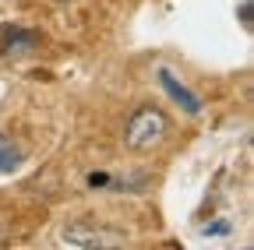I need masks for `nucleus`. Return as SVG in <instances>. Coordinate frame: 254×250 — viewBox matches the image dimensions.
Wrapping results in <instances>:
<instances>
[{
	"mask_svg": "<svg viewBox=\"0 0 254 250\" xmlns=\"http://www.w3.org/2000/svg\"><path fill=\"white\" fill-rule=\"evenodd\" d=\"M57 4H71V0H57Z\"/></svg>",
	"mask_w": 254,
	"mask_h": 250,
	"instance_id": "7",
	"label": "nucleus"
},
{
	"mask_svg": "<svg viewBox=\"0 0 254 250\" xmlns=\"http://www.w3.org/2000/svg\"><path fill=\"white\" fill-rule=\"evenodd\" d=\"M240 21H244V28H251V0L240 4Z\"/></svg>",
	"mask_w": 254,
	"mask_h": 250,
	"instance_id": "6",
	"label": "nucleus"
},
{
	"mask_svg": "<svg viewBox=\"0 0 254 250\" xmlns=\"http://www.w3.org/2000/svg\"><path fill=\"white\" fill-rule=\"evenodd\" d=\"M60 243L78 247V250H103V247H117L124 243V233L103 226V222H92V218H71V222L60 226Z\"/></svg>",
	"mask_w": 254,
	"mask_h": 250,
	"instance_id": "2",
	"label": "nucleus"
},
{
	"mask_svg": "<svg viewBox=\"0 0 254 250\" xmlns=\"http://www.w3.org/2000/svg\"><path fill=\"white\" fill-rule=\"evenodd\" d=\"M39 46V36L21 25H4L0 28V56H25Z\"/></svg>",
	"mask_w": 254,
	"mask_h": 250,
	"instance_id": "3",
	"label": "nucleus"
},
{
	"mask_svg": "<svg viewBox=\"0 0 254 250\" xmlns=\"http://www.w3.org/2000/svg\"><path fill=\"white\" fill-rule=\"evenodd\" d=\"M170 138V116L159 106H138L124 123V145L131 151H155Z\"/></svg>",
	"mask_w": 254,
	"mask_h": 250,
	"instance_id": "1",
	"label": "nucleus"
},
{
	"mask_svg": "<svg viewBox=\"0 0 254 250\" xmlns=\"http://www.w3.org/2000/svg\"><path fill=\"white\" fill-rule=\"evenodd\" d=\"M25 162V151L11 141H0V173H14Z\"/></svg>",
	"mask_w": 254,
	"mask_h": 250,
	"instance_id": "5",
	"label": "nucleus"
},
{
	"mask_svg": "<svg viewBox=\"0 0 254 250\" xmlns=\"http://www.w3.org/2000/svg\"><path fill=\"white\" fill-rule=\"evenodd\" d=\"M159 85L170 92V99H173L187 116H198V113H201V99H198V96H194V92H190L184 81H177V74H173L170 67H159Z\"/></svg>",
	"mask_w": 254,
	"mask_h": 250,
	"instance_id": "4",
	"label": "nucleus"
}]
</instances>
